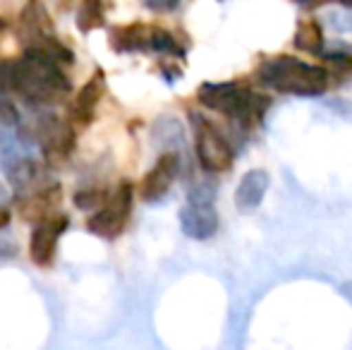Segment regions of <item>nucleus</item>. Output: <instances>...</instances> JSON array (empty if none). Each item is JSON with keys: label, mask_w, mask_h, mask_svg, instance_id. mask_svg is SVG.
I'll use <instances>...</instances> for the list:
<instances>
[{"label": "nucleus", "mask_w": 352, "mask_h": 350, "mask_svg": "<svg viewBox=\"0 0 352 350\" xmlns=\"http://www.w3.org/2000/svg\"><path fill=\"white\" fill-rule=\"evenodd\" d=\"M10 219H12V211L5 209V206H0V230H3L5 226L10 223Z\"/></svg>", "instance_id": "nucleus-21"}, {"label": "nucleus", "mask_w": 352, "mask_h": 350, "mask_svg": "<svg viewBox=\"0 0 352 350\" xmlns=\"http://www.w3.org/2000/svg\"><path fill=\"white\" fill-rule=\"evenodd\" d=\"M0 89L36 106H53L72 91V82L60 63L36 48H27L17 61L0 63Z\"/></svg>", "instance_id": "nucleus-1"}, {"label": "nucleus", "mask_w": 352, "mask_h": 350, "mask_svg": "<svg viewBox=\"0 0 352 350\" xmlns=\"http://www.w3.org/2000/svg\"><path fill=\"white\" fill-rule=\"evenodd\" d=\"M177 173H180V154L163 151L156 164L148 168V173L140 182V197L144 201H158L168 195Z\"/></svg>", "instance_id": "nucleus-9"}, {"label": "nucleus", "mask_w": 352, "mask_h": 350, "mask_svg": "<svg viewBox=\"0 0 352 350\" xmlns=\"http://www.w3.org/2000/svg\"><path fill=\"white\" fill-rule=\"evenodd\" d=\"M74 146H77V130L70 122L51 118L41 127V149L48 168H60L63 164H67Z\"/></svg>", "instance_id": "nucleus-8"}, {"label": "nucleus", "mask_w": 352, "mask_h": 350, "mask_svg": "<svg viewBox=\"0 0 352 350\" xmlns=\"http://www.w3.org/2000/svg\"><path fill=\"white\" fill-rule=\"evenodd\" d=\"M19 27H22L24 36L32 41H38V39H46V36H56L53 34V22L48 17L46 8L38 3H29L27 8L22 10L19 14Z\"/></svg>", "instance_id": "nucleus-13"}, {"label": "nucleus", "mask_w": 352, "mask_h": 350, "mask_svg": "<svg viewBox=\"0 0 352 350\" xmlns=\"http://www.w3.org/2000/svg\"><path fill=\"white\" fill-rule=\"evenodd\" d=\"M111 46L118 53L148 51V27L146 24H127L111 32Z\"/></svg>", "instance_id": "nucleus-14"}, {"label": "nucleus", "mask_w": 352, "mask_h": 350, "mask_svg": "<svg viewBox=\"0 0 352 350\" xmlns=\"http://www.w3.org/2000/svg\"><path fill=\"white\" fill-rule=\"evenodd\" d=\"M60 204H63V187L46 185V187H38L32 195H27L24 199H19V214H22L24 221L38 223V221L58 214V206Z\"/></svg>", "instance_id": "nucleus-11"}, {"label": "nucleus", "mask_w": 352, "mask_h": 350, "mask_svg": "<svg viewBox=\"0 0 352 350\" xmlns=\"http://www.w3.org/2000/svg\"><path fill=\"white\" fill-rule=\"evenodd\" d=\"M111 192L103 187H91V190H77L74 192V204L84 211H98L108 201Z\"/></svg>", "instance_id": "nucleus-19"}, {"label": "nucleus", "mask_w": 352, "mask_h": 350, "mask_svg": "<svg viewBox=\"0 0 352 350\" xmlns=\"http://www.w3.org/2000/svg\"><path fill=\"white\" fill-rule=\"evenodd\" d=\"M132 201H135V187L132 182H120L116 190L111 192L108 201L98 211H94L87 219L89 233L98 235L103 240H116L122 235L127 221L132 214Z\"/></svg>", "instance_id": "nucleus-5"}, {"label": "nucleus", "mask_w": 352, "mask_h": 350, "mask_svg": "<svg viewBox=\"0 0 352 350\" xmlns=\"http://www.w3.org/2000/svg\"><path fill=\"white\" fill-rule=\"evenodd\" d=\"M8 177H10V182H12L14 190L22 192V195L27 197L38 190V182H41V166L32 159H24V161H19L17 166L10 168Z\"/></svg>", "instance_id": "nucleus-15"}, {"label": "nucleus", "mask_w": 352, "mask_h": 350, "mask_svg": "<svg viewBox=\"0 0 352 350\" xmlns=\"http://www.w3.org/2000/svg\"><path fill=\"white\" fill-rule=\"evenodd\" d=\"M180 228L192 240H209L218 230V211L209 190H197L180 209Z\"/></svg>", "instance_id": "nucleus-6"}, {"label": "nucleus", "mask_w": 352, "mask_h": 350, "mask_svg": "<svg viewBox=\"0 0 352 350\" xmlns=\"http://www.w3.org/2000/svg\"><path fill=\"white\" fill-rule=\"evenodd\" d=\"M197 98L204 108L230 118L242 130L259 125L271 108V96L252 91L245 82H206L199 87Z\"/></svg>", "instance_id": "nucleus-2"}, {"label": "nucleus", "mask_w": 352, "mask_h": 350, "mask_svg": "<svg viewBox=\"0 0 352 350\" xmlns=\"http://www.w3.org/2000/svg\"><path fill=\"white\" fill-rule=\"evenodd\" d=\"M103 94H106V77H103V70H96L91 77L87 80V85L79 89V94L74 96L72 106H70V125L74 130H82V127H89L96 118L98 103H101Z\"/></svg>", "instance_id": "nucleus-10"}, {"label": "nucleus", "mask_w": 352, "mask_h": 350, "mask_svg": "<svg viewBox=\"0 0 352 350\" xmlns=\"http://www.w3.org/2000/svg\"><path fill=\"white\" fill-rule=\"evenodd\" d=\"M295 46L305 53L311 56H319L321 46H324V29H321L319 19L307 17L302 22H297V32H295Z\"/></svg>", "instance_id": "nucleus-16"}, {"label": "nucleus", "mask_w": 352, "mask_h": 350, "mask_svg": "<svg viewBox=\"0 0 352 350\" xmlns=\"http://www.w3.org/2000/svg\"><path fill=\"white\" fill-rule=\"evenodd\" d=\"M324 70L331 75H340V77H350L352 75V51H329L324 53Z\"/></svg>", "instance_id": "nucleus-18"}, {"label": "nucleus", "mask_w": 352, "mask_h": 350, "mask_svg": "<svg viewBox=\"0 0 352 350\" xmlns=\"http://www.w3.org/2000/svg\"><path fill=\"white\" fill-rule=\"evenodd\" d=\"M148 51L166 53V56H185V48L177 43V39L173 36L168 29L163 27H148Z\"/></svg>", "instance_id": "nucleus-17"}, {"label": "nucleus", "mask_w": 352, "mask_h": 350, "mask_svg": "<svg viewBox=\"0 0 352 350\" xmlns=\"http://www.w3.org/2000/svg\"><path fill=\"white\" fill-rule=\"evenodd\" d=\"M70 226V219L65 214H53L48 219L38 221L32 230V238H29V257L36 266H51L56 262L58 252V240L63 238V233Z\"/></svg>", "instance_id": "nucleus-7"}, {"label": "nucleus", "mask_w": 352, "mask_h": 350, "mask_svg": "<svg viewBox=\"0 0 352 350\" xmlns=\"http://www.w3.org/2000/svg\"><path fill=\"white\" fill-rule=\"evenodd\" d=\"M192 127H195V151L197 161L206 173H226L235 161L230 142L223 137V132L209 120V118L192 113Z\"/></svg>", "instance_id": "nucleus-4"}, {"label": "nucleus", "mask_w": 352, "mask_h": 350, "mask_svg": "<svg viewBox=\"0 0 352 350\" xmlns=\"http://www.w3.org/2000/svg\"><path fill=\"white\" fill-rule=\"evenodd\" d=\"M259 80L269 89L295 96H319L329 89V72L292 56H276L261 63Z\"/></svg>", "instance_id": "nucleus-3"}, {"label": "nucleus", "mask_w": 352, "mask_h": 350, "mask_svg": "<svg viewBox=\"0 0 352 350\" xmlns=\"http://www.w3.org/2000/svg\"><path fill=\"white\" fill-rule=\"evenodd\" d=\"M103 24V5L96 3V0H89L79 8L77 12V27L82 32H91V29L101 27Z\"/></svg>", "instance_id": "nucleus-20"}, {"label": "nucleus", "mask_w": 352, "mask_h": 350, "mask_svg": "<svg viewBox=\"0 0 352 350\" xmlns=\"http://www.w3.org/2000/svg\"><path fill=\"white\" fill-rule=\"evenodd\" d=\"M269 173L266 171H250V173L242 175L240 185L235 192V204L240 211H252L261 204L266 190H269Z\"/></svg>", "instance_id": "nucleus-12"}]
</instances>
